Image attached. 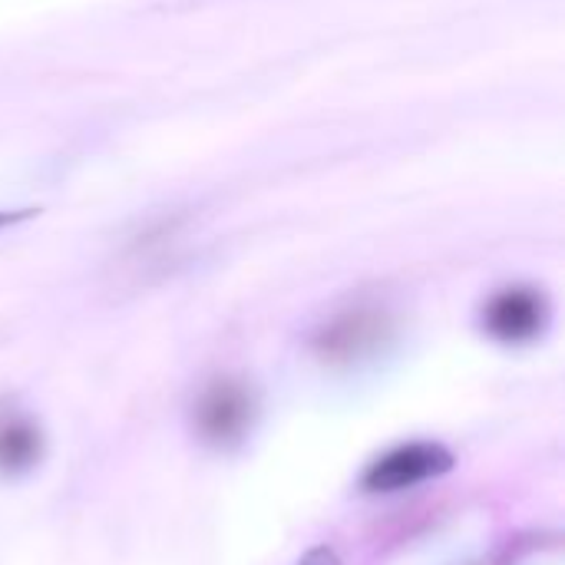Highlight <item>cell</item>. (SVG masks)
I'll list each match as a JSON object with an SVG mask.
<instances>
[{"label":"cell","mask_w":565,"mask_h":565,"mask_svg":"<svg viewBox=\"0 0 565 565\" xmlns=\"http://www.w3.org/2000/svg\"><path fill=\"white\" fill-rule=\"evenodd\" d=\"M255 417H258L255 387L235 374H222V377L209 381L195 401V411H192V424H195L199 440L215 447V450L238 447L252 434Z\"/></svg>","instance_id":"obj_2"},{"label":"cell","mask_w":565,"mask_h":565,"mask_svg":"<svg viewBox=\"0 0 565 565\" xmlns=\"http://www.w3.org/2000/svg\"><path fill=\"white\" fill-rule=\"evenodd\" d=\"M394 338V318L381 305H351L331 315L311 338V351L318 361L331 367L361 364L387 348Z\"/></svg>","instance_id":"obj_1"},{"label":"cell","mask_w":565,"mask_h":565,"mask_svg":"<svg viewBox=\"0 0 565 565\" xmlns=\"http://www.w3.org/2000/svg\"><path fill=\"white\" fill-rule=\"evenodd\" d=\"M0 222H7V215H0Z\"/></svg>","instance_id":"obj_7"},{"label":"cell","mask_w":565,"mask_h":565,"mask_svg":"<svg viewBox=\"0 0 565 565\" xmlns=\"http://www.w3.org/2000/svg\"><path fill=\"white\" fill-rule=\"evenodd\" d=\"M298 565H341L338 563V553L331 550V546H315V550H308L305 553V559Z\"/></svg>","instance_id":"obj_6"},{"label":"cell","mask_w":565,"mask_h":565,"mask_svg":"<svg viewBox=\"0 0 565 565\" xmlns=\"http://www.w3.org/2000/svg\"><path fill=\"white\" fill-rule=\"evenodd\" d=\"M550 324V301L533 285L500 288L483 308V328L500 344H530Z\"/></svg>","instance_id":"obj_4"},{"label":"cell","mask_w":565,"mask_h":565,"mask_svg":"<svg viewBox=\"0 0 565 565\" xmlns=\"http://www.w3.org/2000/svg\"><path fill=\"white\" fill-rule=\"evenodd\" d=\"M454 463H457V457L450 447H444L437 440H407V444L384 450L381 457H374L364 467L361 490L374 493V497L404 493V490H414V487L447 477L454 470Z\"/></svg>","instance_id":"obj_3"},{"label":"cell","mask_w":565,"mask_h":565,"mask_svg":"<svg viewBox=\"0 0 565 565\" xmlns=\"http://www.w3.org/2000/svg\"><path fill=\"white\" fill-rule=\"evenodd\" d=\"M43 427L23 411H0V477L20 480L43 463Z\"/></svg>","instance_id":"obj_5"},{"label":"cell","mask_w":565,"mask_h":565,"mask_svg":"<svg viewBox=\"0 0 565 565\" xmlns=\"http://www.w3.org/2000/svg\"><path fill=\"white\" fill-rule=\"evenodd\" d=\"M487 565H503V563H487Z\"/></svg>","instance_id":"obj_8"}]
</instances>
